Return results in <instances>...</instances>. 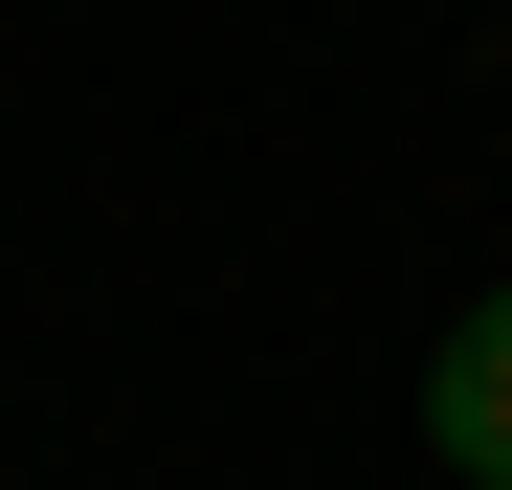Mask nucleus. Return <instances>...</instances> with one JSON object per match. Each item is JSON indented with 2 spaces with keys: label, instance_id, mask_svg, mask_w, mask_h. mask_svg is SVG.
I'll list each match as a JSON object with an SVG mask.
<instances>
[{
  "label": "nucleus",
  "instance_id": "1",
  "mask_svg": "<svg viewBox=\"0 0 512 490\" xmlns=\"http://www.w3.org/2000/svg\"><path fill=\"white\" fill-rule=\"evenodd\" d=\"M423 446H446V490H512V290L446 312V357H423Z\"/></svg>",
  "mask_w": 512,
  "mask_h": 490
}]
</instances>
